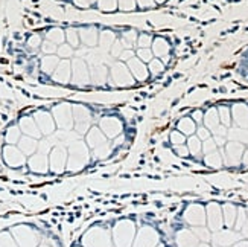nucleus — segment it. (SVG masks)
I'll return each instance as SVG.
<instances>
[{
    "mask_svg": "<svg viewBox=\"0 0 248 247\" xmlns=\"http://www.w3.org/2000/svg\"><path fill=\"white\" fill-rule=\"evenodd\" d=\"M139 57L143 61H149L151 60V52L148 51V49H140V51H139Z\"/></svg>",
    "mask_w": 248,
    "mask_h": 247,
    "instance_id": "obj_2",
    "label": "nucleus"
},
{
    "mask_svg": "<svg viewBox=\"0 0 248 247\" xmlns=\"http://www.w3.org/2000/svg\"><path fill=\"white\" fill-rule=\"evenodd\" d=\"M149 43H151V40H149V37H148V35H142V37L139 38V44L143 46V47H146Z\"/></svg>",
    "mask_w": 248,
    "mask_h": 247,
    "instance_id": "obj_4",
    "label": "nucleus"
},
{
    "mask_svg": "<svg viewBox=\"0 0 248 247\" xmlns=\"http://www.w3.org/2000/svg\"><path fill=\"white\" fill-rule=\"evenodd\" d=\"M161 69H163V66L160 64V61H157V60H155V61H152V63H151V70H152L154 73L160 72Z\"/></svg>",
    "mask_w": 248,
    "mask_h": 247,
    "instance_id": "obj_3",
    "label": "nucleus"
},
{
    "mask_svg": "<svg viewBox=\"0 0 248 247\" xmlns=\"http://www.w3.org/2000/svg\"><path fill=\"white\" fill-rule=\"evenodd\" d=\"M140 6L148 8V6H154V3H152V0H140Z\"/></svg>",
    "mask_w": 248,
    "mask_h": 247,
    "instance_id": "obj_5",
    "label": "nucleus"
},
{
    "mask_svg": "<svg viewBox=\"0 0 248 247\" xmlns=\"http://www.w3.org/2000/svg\"><path fill=\"white\" fill-rule=\"evenodd\" d=\"M128 66H130L131 72L134 73V75H136L139 80H146V77H148L146 69H145V66H143L139 60H130V61H128Z\"/></svg>",
    "mask_w": 248,
    "mask_h": 247,
    "instance_id": "obj_1",
    "label": "nucleus"
}]
</instances>
